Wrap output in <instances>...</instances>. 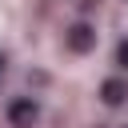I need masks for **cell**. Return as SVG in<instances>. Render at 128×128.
Masks as SVG:
<instances>
[{"label":"cell","mask_w":128,"mask_h":128,"mask_svg":"<svg viewBox=\"0 0 128 128\" xmlns=\"http://www.w3.org/2000/svg\"><path fill=\"white\" fill-rule=\"evenodd\" d=\"M36 116H40V108H36V100H32V96H20V100H12V104H8V120H12L16 128H32V124H36Z\"/></svg>","instance_id":"obj_1"},{"label":"cell","mask_w":128,"mask_h":128,"mask_svg":"<svg viewBox=\"0 0 128 128\" xmlns=\"http://www.w3.org/2000/svg\"><path fill=\"white\" fill-rule=\"evenodd\" d=\"M100 96H104L108 108H120V104L128 100V84H124V80H104V84H100Z\"/></svg>","instance_id":"obj_2"},{"label":"cell","mask_w":128,"mask_h":128,"mask_svg":"<svg viewBox=\"0 0 128 128\" xmlns=\"http://www.w3.org/2000/svg\"><path fill=\"white\" fill-rule=\"evenodd\" d=\"M92 44H96V32H92L88 24H76V28L68 32V48H72V52H88Z\"/></svg>","instance_id":"obj_3"},{"label":"cell","mask_w":128,"mask_h":128,"mask_svg":"<svg viewBox=\"0 0 128 128\" xmlns=\"http://www.w3.org/2000/svg\"><path fill=\"white\" fill-rule=\"evenodd\" d=\"M116 64L128 68V40H120V48H116Z\"/></svg>","instance_id":"obj_4"},{"label":"cell","mask_w":128,"mask_h":128,"mask_svg":"<svg viewBox=\"0 0 128 128\" xmlns=\"http://www.w3.org/2000/svg\"><path fill=\"white\" fill-rule=\"evenodd\" d=\"M0 80H4V60H0Z\"/></svg>","instance_id":"obj_5"}]
</instances>
